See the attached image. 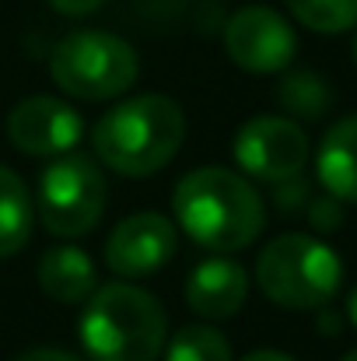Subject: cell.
I'll return each instance as SVG.
<instances>
[{
	"mask_svg": "<svg viewBox=\"0 0 357 361\" xmlns=\"http://www.w3.org/2000/svg\"><path fill=\"white\" fill-rule=\"evenodd\" d=\"M106 0H49V7L53 11H60V14H67V18H81V14H92V11H99Z\"/></svg>",
	"mask_w": 357,
	"mask_h": 361,
	"instance_id": "obj_20",
	"label": "cell"
},
{
	"mask_svg": "<svg viewBox=\"0 0 357 361\" xmlns=\"http://www.w3.org/2000/svg\"><path fill=\"white\" fill-rule=\"evenodd\" d=\"M347 319H351V326L357 330V288L351 291V298H347Z\"/></svg>",
	"mask_w": 357,
	"mask_h": 361,
	"instance_id": "obj_24",
	"label": "cell"
},
{
	"mask_svg": "<svg viewBox=\"0 0 357 361\" xmlns=\"http://www.w3.org/2000/svg\"><path fill=\"white\" fill-rule=\"evenodd\" d=\"M319 326H322V334H330V337H333V334H340V330H337V326H340V316H337V312H330V309L322 305V309H319Z\"/></svg>",
	"mask_w": 357,
	"mask_h": 361,
	"instance_id": "obj_22",
	"label": "cell"
},
{
	"mask_svg": "<svg viewBox=\"0 0 357 361\" xmlns=\"http://www.w3.org/2000/svg\"><path fill=\"white\" fill-rule=\"evenodd\" d=\"M232 151L238 169L259 183L294 179L308 165V137L287 116H256L242 123Z\"/></svg>",
	"mask_w": 357,
	"mask_h": 361,
	"instance_id": "obj_7",
	"label": "cell"
},
{
	"mask_svg": "<svg viewBox=\"0 0 357 361\" xmlns=\"http://www.w3.org/2000/svg\"><path fill=\"white\" fill-rule=\"evenodd\" d=\"M277 102L294 120H322L333 106V88L315 71H284L277 81Z\"/></svg>",
	"mask_w": 357,
	"mask_h": 361,
	"instance_id": "obj_15",
	"label": "cell"
},
{
	"mask_svg": "<svg viewBox=\"0 0 357 361\" xmlns=\"http://www.w3.org/2000/svg\"><path fill=\"white\" fill-rule=\"evenodd\" d=\"M106 204V176L88 154H56L39 176V218L56 239L88 235L102 221Z\"/></svg>",
	"mask_w": 357,
	"mask_h": 361,
	"instance_id": "obj_6",
	"label": "cell"
},
{
	"mask_svg": "<svg viewBox=\"0 0 357 361\" xmlns=\"http://www.w3.org/2000/svg\"><path fill=\"white\" fill-rule=\"evenodd\" d=\"M7 137L21 154L32 158H56L81 144L84 137V116L53 95H32L18 102L7 116Z\"/></svg>",
	"mask_w": 357,
	"mask_h": 361,
	"instance_id": "obj_9",
	"label": "cell"
},
{
	"mask_svg": "<svg viewBox=\"0 0 357 361\" xmlns=\"http://www.w3.org/2000/svg\"><path fill=\"white\" fill-rule=\"evenodd\" d=\"M291 14L322 35H340L357 28V0H287Z\"/></svg>",
	"mask_w": 357,
	"mask_h": 361,
	"instance_id": "obj_17",
	"label": "cell"
},
{
	"mask_svg": "<svg viewBox=\"0 0 357 361\" xmlns=\"http://www.w3.org/2000/svg\"><path fill=\"white\" fill-rule=\"evenodd\" d=\"M340 361H357V348L351 351V355H347V358H340Z\"/></svg>",
	"mask_w": 357,
	"mask_h": 361,
	"instance_id": "obj_25",
	"label": "cell"
},
{
	"mask_svg": "<svg viewBox=\"0 0 357 361\" xmlns=\"http://www.w3.org/2000/svg\"><path fill=\"white\" fill-rule=\"evenodd\" d=\"M305 211H308V225H312L315 232H337V228L344 225V200H337V197H330V193L312 197Z\"/></svg>",
	"mask_w": 357,
	"mask_h": 361,
	"instance_id": "obj_18",
	"label": "cell"
},
{
	"mask_svg": "<svg viewBox=\"0 0 357 361\" xmlns=\"http://www.w3.org/2000/svg\"><path fill=\"white\" fill-rule=\"evenodd\" d=\"M225 49L249 74H284L298 53V35L273 7H242L225 25Z\"/></svg>",
	"mask_w": 357,
	"mask_h": 361,
	"instance_id": "obj_8",
	"label": "cell"
},
{
	"mask_svg": "<svg viewBox=\"0 0 357 361\" xmlns=\"http://www.w3.org/2000/svg\"><path fill=\"white\" fill-rule=\"evenodd\" d=\"M256 284L280 309H322L344 284V263L322 239L287 232L263 245L256 259Z\"/></svg>",
	"mask_w": 357,
	"mask_h": 361,
	"instance_id": "obj_4",
	"label": "cell"
},
{
	"mask_svg": "<svg viewBox=\"0 0 357 361\" xmlns=\"http://www.w3.org/2000/svg\"><path fill=\"white\" fill-rule=\"evenodd\" d=\"M245 295H249V274L225 252L196 263L186 281V305L200 319H232L245 305Z\"/></svg>",
	"mask_w": 357,
	"mask_h": 361,
	"instance_id": "obj_11",
	"label": "cell"
},
{
	"mask_svg": "<svg viewBox=\"0 0 357 361\" xmlns=\"http://www.w3.org/2000/svg\"><path fill=\"white\" fill-rule=\"evenodd\" d=\"M14 361H84L81 355H70V351H60V348H35V351H25Z\"/></svg>",
	"mask_w": 357,
	"mask_h": 361,
	"instance_id": "obj_21",
	"label": "cell"
},
{
	"mask_svg": "<svg viewBox=\"0 0 357 361\" xmlns=\"http://www.w3.org/2000/svg\"><path fill=\"white\" fill-rule=\"evenodd\" d=\"M242 361H294V358L284 355V351H270V348H266V351H252V355H245Z\"/></svg>",
	"mask_w": 357,
	"mask_h": 361,
	"instance_id": "obj_23",
	"label": "cell"
},
{
	"mask_svg": "<svg viewBox=\"0 0 357 361\" xmlns=\"http://www.w3.org/2000/svg\"><path fill=\"white\" fill-rule=\"evenodd\" d=\"M32 221L35 207L21 176L0 165V259L25 249V242L32 239Z\"/></svg>",
	"mask_w": 357,
	"mask_h": 361,
	"instance_id": "obj_14",
	"label": "cell"
},
{
	"mask_svg": "<svg viewBox=\"0 0 357 361\" xmlns=\"http://www.w3.org/2000/svg\"><path fill=\"white\" fill-rule=\"evenodd\" d=\"M351 49H354V63H357V35H354V46H351Z\"/></svg>",
	"mask_w": 357,
	"mask_h": 361,
	"instance_id": "obj_26",
	"label": "cell"
},
{
	"mask_svg": "<svg viewBox=\"0 0 357 361\" xmlns=\"http://www.w3.org/2000/svg\"><path fill=\"white\" fill-rule=\"evenodd\" d=\"M49 74L60 92L81 102H109L133 88L140 74L137 49L102 28H81L53 46Z\"/></svg>",
	"mask_w": 357,
	"mask_h": 361,
	"instance_id": "obj_5",
	"label": "cell"
},
{
	"mask_svg": "<svg viewBox=\"0 0 357 361\" xmlns=\"http://www.w3.org/2000/svg\"><path fill=\"white\" fill-rule=\"evenodd\" d=\"M77 337L92 361H158L168 344V316L151 291L113 281L84 302Z\"/></svg>",
	"mask_w": 357,
	"mask_h": 361,
	"instance_id": "obj_3",
	"label": "cell"
},
{
	"mask_svg": "<svg viewBox=\"0 0 357 361\" xmlns=\"http://www.w3.org/2000/svg\"><path fill=\"white\" fill-rule=\"evenodd\" d=\"M179 228L211 252H238L263 235L266 207L245 176L221 165L193 169L172 193Z\"/></svg>",
	"mask_w": 357,
	"mask_h": 361,
	"instance_id": "obj_1",
	"label": "cell"
},
{
	"mask_svg": "<svg viewBox=\"0 0 357 361\" xmlns=\"http://www.w3.org/2000/svg\"><path fill=\"white\" fill-rule=\"evenodd\" d=\"M186 140V113L168 95H137L116 102L92 130L95 158L126 179L161 172Z\"/></svg>",
	"mask_w": 357,
	"mask_h": 361,
	"instance_id": "obj_2",
	"label": "cell"
},
{
	"mask_svg": "<svg viewBox=\"0 0 357 361\" xmlns=\"http://www.w3.org/2000/svg\"><path fill=\"white\" fill-rule=\"evenodd\" d=\"M179 245V228L158 214V211H140L123 218L113 235L106 242V263L123 281H140L158 274Z\"/></svg>",
	"mask_w": 357,
	"mask_h": 361,
	"instance_id": "obj_10",
	"label": "cell"
},
{
	"mask_svg": "<svg viewBox=\"0 0 357 361\" xmlns=\"http://www.w3.org/2000/svg\"><path fill=\"white\" fill-rule=\"evenodd\" d=\"M165 361H232V344L214 326H186L165 344Z\"/></svg>",
	"mask_w": 357,
	"mask_h": 361,
	"instance_id": "obj_16",
	"label": "cell"
},
{
	"mask_svg": "<svg viewBox=\"0 0 357 361\" xmlns=\"http://www.w3.org/2000/svg\"><path fill=\"white\" fill-rule=\"evenodd\" d=\"M308 200H312V190H308V183L301 176L273 183V204H277L280 214H298V211L308 207Z\"/></svg>",
	"mask_w": 357,
	"mask_h": 361,
	"instance_id": "obj_19",
	"label": "cell"
},
{
	"mask_svg": "<svg viewBox=\"0 0 357 361\" xmlns=\"http://www.w3.org/2000/svg\"><path fill=\"white\" fill-rule=\"evenodd\" d=\"M315 176L330 197L344 204H357V116L340 120L322 137Z\"/></svg>",
	"mask_w": 357,
	"mask_h": 361,
	"instance_id": "obj_13",
	"label": "cell"
},
{
	"mask_svg": "<svg viewBox=\"0 0 357 361\" xmlns=\"http://www.w3.org/2000/svg\"><path fill=\"white\" fill-rule=\"evenodd\" d=\"M39 284L60 305H81L99 288L95 263L77 245H53L39 259Z\"/></svg>",
	"mask_w": 357,
	"mask_h": 361,
	"instance_id": "obj_12",
	"label": "cell"
}]
</instances>
